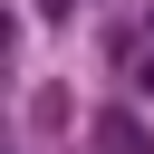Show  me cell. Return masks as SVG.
I'll return each instance as SVG.
<instances>
[{"label": "cell", "mask_w": 154, "mask_h": 154, "mask_svg": "<svg viewBox=\"0 0 154 154\" xmlns=\"http://www.w3.org/2000/svg\"><path fill=\"white\" fill-rule=\"evenodd\" d=\"M96 144H106V154H144V125H135V116H106Z\"/></svg>", "instance_id": "1"}]
</instances>
